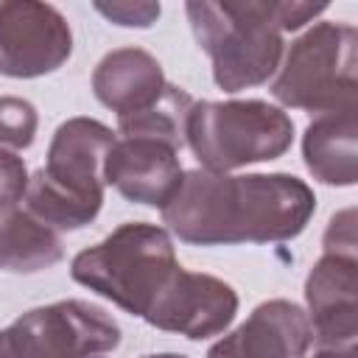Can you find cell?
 Here are the masks:
<instances>
[{
    "label": "cell",
    "mask_w": 358,
    "mask_h": 358,
    "mask_svg": "<svg viewBox=\"0 0 358 358\" xmlns=\"http://www.w3.org/2000/svg\"><path fill=\"white\" fill-rule=\"evenodd\" d=\"M25 190H28L25 162L17 154L0 148V213L14 210L25 199Z\"/></svg>",
    "instance_id": "18"
},
{
    "label": "cell",
    "mask_w": 358,
    "mask_h": 358,
    "mask_svg": "<svg viewBox=\"0 0 358 358\" xmlns=\"http://www.w3.org/2000/svg\"><path fill=\"white\" fill-rule=\"evenodd\" d=\"M95 8L117 25L148 28L159 17V3H95Z\"/></svg>",
    "instance_id": "19"
},
{
    "label": "cell",
    "mask_w": 358,
    "mask_h": 358,
    "mask_svg": "<svg viewBox=\"0 0 358 358\" xmlns=\"http://www.w3.org/2000/svg\"><path fill=\"white\" fill-rule=\"evenodd\" d=\"M316 210L313 190L288 173H182L162 221L185 243L229 246L296 238Z\"/></svg>",
    "instance_id": "1"
},
{
    "label": "cell",
    "mask_w": 358,
    "mask_h": 358,
    "mask_svg": "<svg viewBox=\"0 0 358 358\" xmlns=\"http://www.w3.org/2000/svg\"><path fill=\"white\" fill-rule=\"evenodd\" d=\"M327 3L224 0L187 3L196 42L213 59V78L224 92L257 87L274 76L282 56V31H296Z\"/></svg>",
    "instance_id": "2"
},
{
    "label": "cell",
    "mask_w": 358,
    "mask_h": 358,
    "mask_svg": "<svg viewBox=\"0 0 358 358\" xmlns=\"http://www.w3.org/2000/svg\"><path fill=\"white\" fill-rule=\"evenodd\" d=\"M355 109L316 115L308 126L302 151L308 171L324 185H352L358 179V151H355Z\"/></svg>",
    "instance_id": "14"
},
{
    "label": "cell",
    "mask_w": 358,
    "mask_h": 358,
    "mask_svg": "<svg viewBox=\"0 0 358 358\" xmlns=\"http://www.w3.org/2000/svg\"><path fill=\"white\" fill-rule=\"evenodd\" d=\"M168 232L154 224H123L73 257L70 274L131 316H145L176 268Z\"/></svg>",
    "instance_id": "4"
},
{
    "label": "cell",
    "mask_w": 358,
    "mask_h": 358,
    "mask_svg": "<svg viewBox=\"0 0 358 358\" xmlns=\"http://www.w3.org/2000/svg\"><path fill=\"white\" fill-rule=\"evenodd\" d=\"M117 344V322L81 299L34 308L0 330V358H103Z\"/></svg>",
    "instance_id": "7"
},
{
    "label": "cell",
    "mask_w": 358,
    "mask_h": 358,
    "mask_svg": "<svg viewBox=\"0 0 358 358\" xmlns=\"http://www.w3.org/2000/svg\"><path fill=\"white\" fill-rule=\"evenodd\" d=\"M185 143L207 171L227 173L282 157L294 143V123L266 101H199L190 106Z\"/></svg>",
    "instance_id": "5"
},
{
    "label": "cell",
    "mask_w": 358,
    "mask_h": 358,
    "mask_svg": "<svg viewBox=\"0 0 358 358\" xmlns=\"http://www.w3.org/2000/svg\"><path fill=\"white\" fill-rule=\"evenodd\" d=\"M143 358H185V355H176V352H162V355H143Z\"/></svg>",
    "instance_id": "22"
},
{
    "label": "cell",
    "mask_w": 358,
    "mask_h": 358,
    "mask_svg": "<svg viewBox=\"0 0 358 358\" xmlns=\"http://www.w3.org/2000/svg\"><path fill=\"white\" fill-rule=\"evenodd\" d=\"M310 341L305 310L288 299H268L238 330L215 341L207 358H305Z\"/></svg>",
    "instance_id": "12"
},
{
    "label": "cell",
    "mask_w": 358,
    "mask_h": 358,
    "mask_svg": "<svg viewBox=\"0 0 358 358\" xmlns=\"http://www.w3.org/2000/svg\"><path fill=\"white\" fill-rule=\"evenodd\" d=\"M235 310L238 294L232 285L213 274H193L176 266L143 319L159 330L201 341L218 336L235 319Z\"/></svg>",
    "instance_id": "9"
},
{
    "label": "cell",
    "mask_w": 358,
    "mask_h": 358,
    "mask_svg": "<svg viewBox=\"0 0 358 358\" xmlns=\"http://www.w3.org/2000/svg\"><path fill=\"white\" fill-rule=\"evenodd\" d=\"M176 154V148L159 140H115L103 162V182L117 187V193L129 201L162 210L182 182V165Z\"/></svg>",
    "instance_id": "11"
},
{
    "label": "cell",
    "mask_w": 358,
    "mask_h": 358,
    "mask_svg": "<svg viewBox=\"0 0 358 358\" xmlns=\"http://www.w3.org/2000/svg\"><path fill=\"white\" fill-rule=\"evenodd\" d=\"M358 31L347 22H319L299 36L271 84V95L316 115L352 112L358 92Z\"/></svg>",
    "instance_id": "6"
},
{
    "label": "cell",
    "mask_w": 358,
    "mask_h": 358,
    "mask_svg": "<svg viewBox=\"0 0 358 358\" xmlns=\"http://www.w3.org/2000/svg\"><path fill=\"white\" fill-rule=\"evenodd\" d=\"M64 255L59 235L25 210L0 213V268L34 274L50 268Z\"/></svg>",
    "instance_id": "15"
},
{
    "label": "cell",
    "mask_w": 358,
    "mask_h": 358,
    "mask_svg": "<svg viewBox=\"0 0 358 358\" xmlns=\"http://www.w3.org/2000/svg\"><path fill=\"white\" fill-rule=\"evenodd\" d=\"M112 145V129L92 117L62 123L48 148L45 168L28 179L25 213L53 232L90 224L103 204V162Z\"/></svg>",
    "instance_id": "3"
},
{
    "label": "cell",
    "mask_w": 358,
    "mask_h": 358,
    "mask_svg": "<svg viewBox=\"0 0 358 358\" xmlns=\"http://www.w3.org/2000/svg\"><path fill=\"white\" fill-rule=\"evenodd\" d=\"M310 333L322 350H355L358 263L355 255L324 252L305 282Z\"/></svg>",
    "instance_id": "10"
},
{
    "label": "cell",
    "mask_w": 358,
    "mask_h": 358,
    "mask_svg": "<svg viewBox=\"0 0 358 358\" xmlns=\"http://www.w3.org/2000/svg\"><path fill=\"white\" fill-rule=\"evenodd\" d=\"M73 34L59 8L48 3H0V76L36 78L67 62Z\"/></svg>",
    "instance_id": "8"
},
{
    "label": "cell",
    "mask_w": 358,
    "mask_h": 358,
    "mask_svg": "<svg viewBox=\"0 0 358 358\" xmlns=\"http://www.w3.org/2000/svg\"><path fill=\"white\" fill-rule=\"evenodd\" d=\"M193 98L173 84H165L162 95L148 103L140 112H129L117 117V129L123 137H143V140H159L171 148L185 145V129H187V115H190Z\"/></svg>",
    "instance_id": "16"
},
{
    "label": "cell",
    "mask_w": 358,
    "mask_h": 358,
    "mask_svg": "<svg viewBox=\"0 0 358 358\" xmlns=\"http://www.w3.org/2000/svg\"><path fill=\"white\" fill-rule=\"evenodd\" d=\"M165 76L159 62L140 48H120L101 59L92 73V90L103 106L129 115L154 103L165 90Z\"/></svg>",
    "instance_id": "13"
},
{
    "label": "cell",
    "mask_w": 358,
    "mask_h": 358,
    "mask_svg": "<svg viewBox=\"0 0 358 358\" xmlns=\"http://www.w3.org/2000/svg\"><path fill=\"white\" fill-rule=\"evenodd\" d=\"M355 213L344 210L333 215L327 235H324V252H338V255H355Z\"/></svg>",
    "instance_id": "20"
},
{
    "label": "cell",
    "mask_w": 358,
    "mask_h": 358,
    "mask_svg": "<svg viewBox=\"0 0 358 358\" xmlns=\"http://www.w3.org/2000/svg\"><path fill=\"white\" fill-rule=\"evenodd\" d=\"M36 109L25 98L0 95V148H28L36 134Z\"/></svg>",
    "instance_id": "17"
},
{
    "label": "cell",
    "mask_w": 358,
    "mask_h": 358,
    "mask_svg": "<svg viewBox=\"0 0 358 358\" xmlns=\"http://www.w3.org/2000/svg\"><path fill=\"white\" fill-rule=\"evenodd\" d=\"M313 358H355V350H322Z\"/></svg>",
    "instance_id": "21"
}]
</instances>
